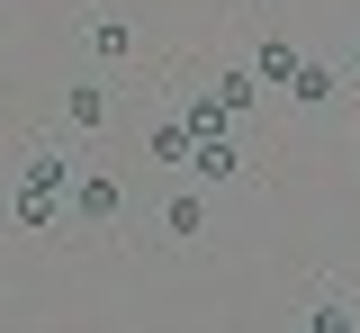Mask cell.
<instances>
[{
    "instance_id": "1",
    "label": "cell",
    "mask_w": 360,
    "mask_h": 333,
    "mask_svg": "<svg viewBox=\"0 0 360 333\" xmlns=\"http://www.w3.org/2000/svg\"><path fill=\"white\" fill-rule=\"evenodd\" d=\"M63 181H72V171H63V153L37 144V153H27V181H18V226H45V216L63 207Z\"/></svg>"
},
{
    "instance_id": "2",
    "label": "cell",
    "mask_w": 360,
    "mask_h": 333,
    "mask_svg": "<svg viewBox=\"0 0 360 333\" xmlns=\"http://www.w3.org/2000/svg\"><path fill=\"white\" fill-rule=\"evenodd\" d=\"M180 126H189V144H217V136H234V108L207 91V99H189V108H180Z\"/></svg>"
},
{
    "instance_id": "3",
    "label": "cell",
    "mask_w": 360,
    "mask_h": 333,
    "mask_svg": "<svg viewBox=\"0 0 360 333\" xmlns=\"http://www.w3.org/2000/svg\"><path fill=\"white\" fill-rule=\"evenodd\" d=\"M189 162H198L207 181H234V171H243V153H234V136H217V144H189Z\"/></svg>"
},
{
    "instance_id": "4",
    "label": "cell",
    "mask_w": 360,
    "mask_h": 333,
    "mask_svg": "<svg viewBox=\"0 0 360 333\" xmlns=\"http://www.w3.org/2000/svg\"><path fill=\"white\" fill-rule=\"evenodd\" d=\"M288 72H297V46H279V37H270V46L252 54V81H288Z\"/></svg>"
},
{
    "instance_id": "5",
    "label": "cell",
    "mask_w": 360,
    "mask_h": 333,
    "mask_svg": "<svg viewBox=\"0 0 360 333\" xmlns=\"http://www.w3.org/2000/svg\"><path fill=\"white\" fill-rule=\"evenodd\" d=\"M63 117H72V126H99V117H108V91H99V81H82V91L63 99Z\"/></svg>"
},
{
    "instance_id": "6",
    "label": "cell",
    "mask_w": 360,
    "mask_h": 333,
    "mask_svg": "<svg viewBox=\"0 0 360 333\" xmlns=\"http://www.w3.org/2000/svg\"><path fill=\"white\" fill-rule=\"evenodd\" d=\"M72 198H82V216H117V181H108V171H90Z\"/></svg>"
},
{
    "instance_id": "7",
    "label": "cell",
    "mask_w": 360,
    "mask_h": 333,
    "mask_svg": "<svg viewBox=\"0 0 360 333\" xmlns=\"http://www.w3.org/2000/svg\"><path fill=\"white\" fill-rule=\"evenodd\" d=\"M162 216H172V235H180V243H189V235H198V226H207V207H198V198H172Z\"/></svg>"
},
{
    "instance_id": "8",
    "label": "cell",
    "mask_w": 360,
    "mask_h": 333,
    "mask_svg": "<svg viewBox=\"0 0 360 333\" xmlns=\"http://www.w3.org/2000/svg\"><path fill=\"white\" fill-rule=\"evenodd\" d=\"M252 91H262V81H252V72H225V81H217V99H225V108H234V117H243V108H252Z\"/></svg>"
},
{
    "instance_id": "9",
    "label": "cell",
    "mask_w": 360,
    "mask_h": 333,
    "mask_svg": "<svg viewBox=\"0 0 360 333\" xmlns=\"http://www.w3.org/2000/svg\"><path fill=\"white\" fill-rule=\"evenodd\" d=\"M288 91H297V99H324V91H333V72H324V63H297V72H288Z\"/></svg>"
},
{
    "instance_id": "10",
    "label": "cell",
    "mask_w": 360,
    "mask_h": 333,
    "mask_svg": "<svg viewBox=\"0 0 360 333\" xmlns=\"http://www.w3.org/2000/svg\"><path fill=\"white\" fill-rule=\"evenodd\" d=\"M153 153H162V162H189V126H180V117H172V126H153Z\"/></svg>"
},
{
    "instance_id": "11",
    "label": "cell",
    "mask_w": 360,
    "mask_h": 333,
    "mask_svg": "<svg viewBox=\"0 0 360 333\" xmlns=\"http://www.w3.org/2000/svg\"><path fill=\"white\" fill-rule=\"evenodd\" d=\"M297 333H307V325H297Z\"/></svg>"
}]
</instances>
